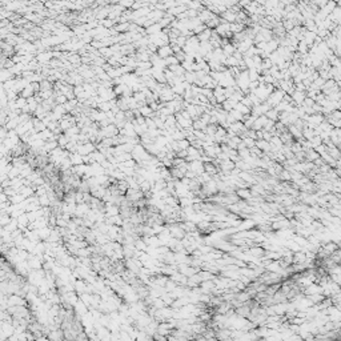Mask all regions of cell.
<instances>
[{
	"instance_id": "obj_1",
	"label": "cell",
	"mask_w": 341,
	"mask_h": 341,
	"mask_svg": "<svg viewBox=\"0 0 341 341\" xmlns=\"http://www.w3.org/2000/svg\"><path fill=\"white\" fill-rule=\"evenodd\" d=\"M171 53H172V49L168 46H163L159 49V56H161V58H167V56H169Z\"/></svg>"
}]
</instances>
